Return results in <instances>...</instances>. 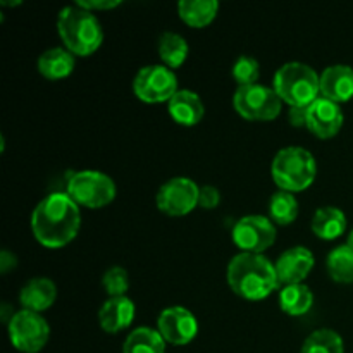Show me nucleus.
Listing matches in <instances>:
<instances>
[{"instance_id":"f257e3e1","label":"nucleus","mask_w":353,"mask_h":353,"mask_svg":"<svg viewBox=\"0 0 353 353\" xmlns=\"http://www.w3.org/2000/svg\"><path fill=\"white\" fill-rule=\"evenodd\" d=\"M79 228V205L65 192H55L41 199L31 214V231L38 243L47 248H62L71 243Z\"/></svg>"},{"instance_id":"f03ea898","label":"nucleus","mask_w":353,"mask_h":353,"mask_svg":"<svg viewBox=\"0 0 353 353\" xmlns=\"http://www.w3.org/2000/svg\"><path fill=\"white\" fill-rule=\"evenodd\" d=\"M228 285L245 300H264L279 288L276 265L262 254L234 255L228 265Z\"/></svg>"},{"instance_id":"7ed1b4c3","label":"nucleus","mask_w":353,"mask_h":353,"mask_svg":"<svg viewBox=\"0 0 353 353\" xmlns=\"http://www.w3.org/2000/svg\"><path fill=\"white\" fill-rule=\"evenodd\" d=\"M57 31L64 47L71 54L88 57L99 50L103 41V31L100 21L90 10L79 6H69L59 12Z\"/></svg>"},{"instance_id":"20e7f679","label":"nucleus","mask_w":353,"mask_h":353,"mask_svg":"<svg viewBox=\"0 0 353 353\" xmlns=\"http://www.w3.org/2000/svg\"><path fill=\"white\" fill-rule=\"evenodd\" d=\"M272 88L290 107H309L321 95V76L303 62H288L274 74Z\"/></svg>"},{"instance_id":"39448f33","label":"nucleus","mask_w":353,"mask_h":353,"mask_svg":"<svg viewBox=\"0 0 353 353\" xmlns=\"http://www.w3.org/2000/svg\"><path fill=\"white\" fill-rule=\"evenodd\" d=\"M271 174L283 192H303L317 176L316 157L302 147L281 148L272 159Z\"/></svg>"},{"instance_id":"423d86ee","label":"nucleus","mask_w":353,"mask_h":353,"mask_svg":"<svg viewBox=\"0 0 353 353\" xmlns=\"http://www.w3.org/2000/svg\"><path fill=\"white\" fill-rule=\"evenodd\" d=\"M116 183L100 171H78L71 174L65 193L86 209H102L116 199Z\"/></svg>"},{"instance_id":"0eeeda50","label":"nucleus","mask_w":353,"mask_h":353,"mask_svg":"<svg viewBox=\"0 0 353 353\" xmlns=\"http://www.w3.org/2000/svg\"><path fill=\"white\" fill-rule=\"evenodd\" d=\"M234 110L248 121H272L279 116L283 100L274 88L264 85L238 86L233 95Z\"/></svg>"},{"instance_id":"6e6552de","label":"nucleus","mask_w":353,"mask_h":353,"mask_svg":"<svg viewBox=\"0 0 353 353\" xmlns=\"http://www.w3.org/2000/svg\"><path fill=\"white\" fill-rule=\"evenodd\" d=\"M9 340L16 350L23 353H38L43 350L50 336L48 323L37 312L19 310L7 323Z\"/></svg>"},{"instance_id":"1a4fd4ad","label":"nucleus","mask_w":353,"mask_h":353,"mask_svg":"<svg viewBox=\"0 0 353 353\" xmlns=\"http://www.w3.org/2000/svg\"><path fill=\"white\" fill-rule=\"evenodd\" d=\"M178 78L174 71L164 64L145 65L133 79V92L141 102H169L178 92Z\"/></svg>"},{"instance_id":"9d476101","label":"nucleus","mask_w":353,"mask_h":353,"mask_svg":"<svg viewBox=\"0 0 353 353\" xmlns=\"http://www.w3.org/2000/svg\"><path fill=\"white\" fill-rule=\"evenodd\" d=\"M199 196L200 186L193 179L179 176V178L169 179L159 188L155 203L161 212L172 217H181L199 205Z\"/></svg>"},{"instance_id":"9b49d317","label":"nucleus","mask_w":353,"mask_h":353,"mask_svg":"<svg viewBox=\"0 0 353 353\" xmlns=\"http://www.w3.org/2000/svg\"><path fill=\"white\" fill-rule=\"evenodd\" d=\"M233 241L245 254H264L274 245L276 224L264 216H245L234 224Z\"/></svg>"},{"instance_id":"f8f14e48","label":"nucleus","mask_w":353,"mask_h":353,"mask_svg":"<svg viewBox=\"0 0 353 353\" xmlns=\"http://www.w3.org/2000/svg\"><path fill=\"white\" fill-rule=\"evenodd\" d=\"M157 331L164 338L165 343L185 347L195 340L199 333V323L193 312L185 307H168L161 312L157 319Z\"/></svg>"},{"instance_id":"ddd939ff","label":"nucleus","mask_w":353,"mask_h":353,"mask_svg":"<svg viewBox=\"0 0 353 353\" xmlns=\"http://www.w3.org/2000/svg\"><path fill=\"white\" fill-rule=\"evenodd\" d=\"M343 126V112L340 103L319 97L307 107V128L321 140H327L340 133Z\"/></svg>"},{"instance_id":"4468645a","label":"nucleus","mask_w":353,"mask_h":353,"mask_svg":"<svg viewBox=\"0 0 353 353\" xmlns=\"http://www.w3.org/2000/svg\"><path fill=\"white\" fill-rule=\"evenodd\" d=\"M279 283L283 285H300L310 274L314 268V255L305 247H293L283 252L276 262Z\"/></svg>"},{"instance_id":"2eb2a0df","label":"nucleus","mask_w":353,"mask_h":353,"mask_svg":"<svg viewBox=\"0 0 353 353\" xmlns=\"http://www.w3.org/2000/svg\"><path fill=\"white\" fill-rule=\"evenodd\" d=\"M134 303L128 296H114L103 302L99 310V323L105 333L116 334L128 330L134 319Z\"/></svg>"},{"instance_id":"dca6fc26","label":"nucleus","mask_w":353,"mask_h":353,"mask_svg":"<svg viewBox=\"0 0 353 353\" xmlns=\"http://www.w3.org/2000/svg\"><path fill=\"white\" fill-rule=\"evenodd\" d=\"M321 97L333 102H348L353 97V68L347 64L330 65L321 74Z\"/></svg>"},{"instance_id":"f3484780","label":"nucleus","mask_w":353,"mask_h":353,"mask_svg":"<svg viewBox=\"0 0 353 353\" xmlns=\"http://www.w3.org/2000/svg\"><path fill=\"white\" fill-rule=\"evenodd\" d=\"M57 299V286L48 278H33L23 286L19 293V303L23 310L43 312L50 309Z\"/></svg>"},{"instance_id":"a211bd4d","label":"nucleus","mask_w":353,"mask_h":353,"mask_svg":"<svg viewBox=\"0 0 353 353\" xmlns=\"http://www.w3.org/2000/svg\"><path fill=\"white\" fill-rule=\"evenodd\" d=\"M168 109L172 119L181 126H195L205 114L202 99L192 90H178L168 102Z\"/></svg>"},{"instance_id":"6ab92c4d","label":"nucleus","mask_w":353,"mask_h":353,"mask_svg":"<svg viewBox=\"0 0 353 353\" xmlns=\"http://www.w3.org/2000/svg\"><path fill=\"white\" fill-rule=\"evenodd\" d=\"M74 54L68 50V48H48L43 54L38 57L37 68L43 78L57 81V79H64L74 71Z\"/></svg>"},{"instance_id":"aec40b11","label":"nucleus","mask_w":353,"mask_h":353,"mask_svg":"<svg viewBox=\"0 0 353 353\" xmlns=\"http://www.w3.org/2000/svg\"><path fill=\"white\" fill-rule=\"evenodd\" d=\"M310 228L321 240H336L347 230V216L338 207H323L316 210Z\"/></svg>"},{"instance_id":"412c9836","label":"nucleus","mask_w":353,"mask_h":353,"mask_svg":"<svg viewBox=\"0 0 353 353\" xmlns=\"http://www.w3.org/2000/svg\"><path fill=\"white\" fill-rule=\"evenodd\" d=\"M219 2L216 0H181L178 3L179 17L188 26L205 28L216 19Z\"/></svg>"},{"instance_id":"4be33fe9","label":"nucleus","mask_w":353,"mask_h":353,"mask_svg":"<svg viewBox=\"0 0 353 353\" xmlns=\"http://www.w3.org/2000/svg\"><path fill=\"white\" fill-rule=\"evenodd\" d=\"M314 303V293L303 283L300 285H286L279 292V307L288 316H303L310 310Z\"/></svg>"},{"instance_id":"5701e85b","label":"nucleus","mask_w":353,"mask_h":353,"mask_svg":"<svg viewBox=\"0 0 353 353\" xmlns=\"http://www.w3.org/2000/svg\"><path fill=\"white\" fill-rule=\"evenodd\" d=\"M123 353H165V340L157 330L137 327L124 340Z\"/></svg>"},{"instance_id":"b1692460","label":"nucleus","mask_w":353,"mask_h":353,"mask_svg":"<svg viewBox=\"0 0 353 353\" xmlns=\"http://www.w3.org/2000/svg\"><path fill=\"white\" fill-rule=\"evenodd\" d=\"M190 47L185 38L174 31H165L159 38V57L169 69H178L185 64Z\"/></svg>"},{"instance_id":"393cba45","label":"nucleus","mask_w":353,"mask_h":353,"mask_svg":"<svg viewBox=\"0 0 353 353\" xmlns=\"http://www.w3.org/2000/svg\"><path fill=\"white\" fill-rule=\"evenodd\" d=\"M299 217V202L295 195L279 190L269 200V219L279 226H288Z\"/></svg>"},{"instance_id":"a878e982","label":"nucleus","mask_w":353,"mask_h":353,"mask_svg":"<svg viewBox=\"0 0 353 353\" xmlns=\"http://www.w3.org/2000/svg\"><path fill=\"white\" fill-rule=\"evenodd\" d=\"M326 268L336 283H353V248L341 245L330 252Z\"/></svg>"},{"instance_id":"bb28decb","label":"nucleus","mask_w":353,"mask_h":353,"mask_svg":"<svg viewBox=\"0 0 353 353\" xmlns=\"http://www.w3.org/2000/svg\"><path fill=\"white\" fill-rule=\"evenodd\" d=\"M300 353H345V345L336 331L317 330L307 336Z\"/></svg>"},{"instance_id":"cd10ccee","label":"nucleus","mask_w":353,"mask_h":353,"mask_svg":"<svg viewBox=\"0 0 353 353\" xmlns=\"http://www.w3.org/2000/svg\"><path fill=\"white\" fill-rule=\"evenodd\" d=\"M231 74H233L238 86L257 85L259 76H261V65H259L257 59L250 57V55H240L234 61Z\"/></svg>"},{"instance_id":"c85d7f7f","label":"nucleus","mask_w":353,"mask_h":353,"mask_svg":"<svg viewBox=\"0 0 353 353\" xmlns=\"http://www.w3.org/2000/svg\"><path fill=\"white\" fill-rule=\"evenodd\" d=\"M102 285L109 299L114 296H126L128 288H130V276L124 268L114 265V268L107 269L105 274L102 278Z\"/></svg>"},{"instance_id":"c756f323","label":"nucleus","mask_w":353,"mask_h":353,"mask_svg":"<svg viewBox=\"0 0 353 353\" xmlns=\"http://www.w3.org/2000/svg\"><path fill=\"white\" fill-rule=\"evenodd\" d=\"M221 202V193L216 186H202L200 188V196H199V205L202 209L212 210L219 205Z\"/></svg>"},{"instance_id":"7c9ffc66","label":"nucleus","mask_w":353,"mask_h":353,"mask_svg":"<svg viewBox=\"0 0 353 353\" xmlns=\"http://www.w3.org/2000/svg\"><path fill=\"white\" fill-rule=\"evenodd\" d=\"M76 6H79L81 9L90 10H110V9H116V7L121 6L119 0H78Z\"/></svg>"},{"instance_id":"2f4dec72","label":"nucleus","mask_w":353,"mask_h":353,"mask_svg":"<svg viewBox=\"0 0 353 353\" xmlns=\"http://www.w3.org/2000/svg\"><path fill=\"white\" fill-rule=\"evenodd\" d=\"M288 121L292 126H307V107H290Z\"/></svg>"},{"instance_id":"473e14b6","label":"nucleus","mask_w":353,"mask_h":353,"mask_svg":"<svg viewBox=\"0 0 353 353\" xmlns=\"http://www.w3.org/2000/svg\"><path fill=\"white\" fill-rule=\"evenodd\" d=\"M16 265H17L16 255L9 250H2V254H0V272H2V274H7V272H9L10 269L16 268Z\"/></svg>"},{"instance_id":"72a5a7b5","label":"nucleus","mask_w":353,"mask_h":353,"mask_svg":"<svg viewBox=\"0 0 353 353\" xmlns=\"http://www.w3.org/2000/svg\"><path fill=\"white\" fill-rule=\"evenodd\" d=\"M347 245L350 248H353V230L350 231V234H348V241H347Z\"/></svg>"}]
</instances>
